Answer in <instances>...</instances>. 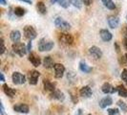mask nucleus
<instances>
[{"mask_svg":"<svg viewBox=\"0 0 127 115\" xmlns=\"http://www.w3.org/2000/svg\"><path fill=\"white\" fill-rule=\"evenodd\" d=\"M54 47V42L52 40H46L45 38H41L38 42V50L40 52L50 51Z\"/></svg>","mask_w":127,"mask_h":115,"instance_id":"f257e3e1","label":"nucleus"},{"mask_svg":"<svg viewBox=\"0 0 127 115\" xmlns=\"http://www.w3.org/2000/svg\"><path fill=\"white\" fill-rule=\"evenodd\" d=\"M13 50L15 54H17L20 57H23L27 53V51H28V49L25 46V44L22 43V42H15V43H13Z\"/></svg>","mask_w":127,"mask_h":115,"instance_id":"f03ea898","label":"nucleus"},{"mask_svg":"<svg viewBox=\"0 0 127 115\" xmlns=\"http://www.w3.org/2000/svg\"><path fill=\"white\" fill-rule=\"evenodd\" d=\"M55 24L57 27L58 28H60L61 30H64V31H67V30H69L71 28V24L69 22H67V21H65L62 17H60V16H58L57 18L55 19Z\"/></svg>","mask_w":127,"mask_h":115,"instance_id":"7ed1b4c3","label":"nucleus"},{"mask_svg":"<svg viewBox=\"0 0 127 115\" xmlns=\"http://www.w3.org/2000/svg\"><path fill=\"white\" fill-rule=\"evenodd\" d=\"M24 35H25V37L28 39L32 40V39H34L36 38L37 34H36V31L34 30V28L32 26L27 25L24 27Z\"/></svg>","mask_w":127,"mask_h":115,"instance_id":"20e7f679","label":"nucleus"},{"mask_svg":"<svg viewBox=\"0 0 127 115\" xmlns=\"http://www.w3.org/2000/svg\"><path fill=\"white\" fill-rule=\"evenodd\" d=\"M12 79L14 84H23L26 82V77L19 72H13Z\"/></svg>","mask_w":127,"mask_h":115,"instance_id":"39448f33","label":"nucleus"},{"mask_svg":"<svg viewBox=\"0 0 127 115\" xmlns=\"http://www.w3.org/2000/svg\"><path fill=\"white\" fill-rule=\"evenodd\" d=\"M59 41L60 42H62L63 44H66V45H70L73 43V41H74V38L73 37L71 36L70 34H66V33H62V34H60L59 35Z\"/></svg>","mask_w":127,"mask_h":115,"instance_id":"423d86ee","label":"nucleus"},{"mask_svg":"<svg viewBox=\"0 0 127 115\" xmlns=\"http://www.w3.org/2000/svg\"><path fill=\"white\" fill-rule=\"evenodd\" d=\"M40 76V73L36 70H31L29 72V83L30 84H32V85H35L37 83L38 78Z\"/></svg>","mask_w":127,"mask_h":115,"instance_id":"0eeeda50","label":"nucleus"},{"mask_svg":"<svg viewBox=\"0 0 127 115\" xmlns=\"http://www.w3.org/2000/svg\"><path fill=\"white\" fill-rule=\"evenodd\" d=\"M54 69H55V76L57 79H60L62 78L64 75V72H65V67H64L63 64L61 63H56L54 66Z\"/></svg>","mask_w":127,"mask_h":115,"instance_id":"6e6552de","label":"nucleus"},{"mask_svg":"<svg viewBox=\"0 0 127 115\" xmlns=\"http://www.w3.org/2000/svg\"><path fill=\"white\" fill-rule=\"evenodd\" d=\"M89 53L90 55H92L93 57L98 59L102 57V51L100 50V48H98L97 46H92L89 48Z\"/></svg>","mask_w":127,"mask_h":115,"instance_id":"1a4fd4ad","label":"nucleus"},{"mask_svg":"<svg viewBox=\"0 0 127 115\" xmlns=\"http://www.w3.org/2000/svg\"><path fill=\"white\" fill-rule=\"evenodd\" d=\"M13 110L16 111V112H19V113H29V107L25 105V104H17L15 106H13Z\"/></svg>","mask_w":127,"mask_h":115,"instance_id":"9d476101","label":"nucleus"},{"mask_svg":"<svg viewBox=\"0 0 127 115\" xmlns=\"http://www.w3.org/2000/svg\"><path fill=\"white\" fill-rule=\"evenodd\" d=\"M109 26L112 28V29H116L118 28V26L120 24V18L117 16V15H110L107 18Z\"/></svg>","mask_w":127,"mask_h":115,"instance_id":"9b49d317","label":"nucleus"},{"mask_svg":"<svg viewBox=\"0 0 127 115\" xmlns=\"http://www.w3.org/2000/svg\"><path fill=\"white\" fill-rule=\"evenodd\" d=\"M112 104H113V99L110 96H107V97H104L103 99H101L99 101V107L101 109H106L107 107L111 106Z\"/></svg>","mask_w":127,"mask_h":115,"instance_id":"f8f14e48","label":"nucleus"},{"mask_svg":"<svg viewBox=\"0 0 127 115\" xmlns=\"http://www.w3.org/2000/svg\"><path fill=\"white\" fill-rule=\"evenodd\" d=\"M101 90L103 93L109 94V93H115V92L117 91V88H115L114 86H112L109 83H105L102 84Z\"/></svg>","mask_w":127,"mask_h":115,"instance_id":"ddd939ff","label":"nucleus"},{"mask_svg":"<svg viewBox=\"0 0 127 115\" xmlns=\"http://www.w3.org/2000/svg\"><path fill=\"white\" fill-rule=\"evenodd\" d=\"M29 60L32 62V64L33 66H35V67H37L40 65L41 63V59H40V58L36 56L34 53H31L30 55H29Z\"/></svg>","mask_w":127,"mask_h":115,"instance_id":"4468645a","label":"nucleus"},{"mask_svg":"<svg viewBox=\"0 0 127 115\" xmlns=\"http://www.w3.org/2000/svg\"><path fill=\"white\" fill-rule=\"evenodd\" d=\"M79 94H80V96L84 97V98H89V97L92 96L93 92H92V89L90 88V86L85 85V86H83V87L80 88V90H79Z\"/></svg>","mask_w":127,"mask_h":115,"instance_id":"2eb2a0df","label":"nucleus"},{"mask_svg":"<svg viewBox=\"0 0 127 115\" xmlns=\"http://www.w3.org/2000/svg\"><path fill=\"white\" fill-rule=\"evenodd\" d=\"M99 35H100V38H102V40L104 41H110L112 39V34L109 32L107 29H101L99 31Z\"/></svg>","mask_w":127,"mask_h":115,"instance_id":"dca6fc26","label":"nucleus"},{"mask_svg":"<svg viewBox=\"0 0 127 115\" xmlns=\"http://www.w3.org/2000/svg\"><path fill=\"white\" fill-rule=\"evenodd\" d=\"M10 38L12 39V41H13L14 43L15 42H19L20 38H21V34L18 30H13L11 34H10Z\"/></svg>","mask_w":127,"mask_h":115,"instance_id":"f3484780","label":"nucleus"},{"mask_svg":"<svg viewBox=\"0 0 127 115\" xmlns=\"http://www.w3.org/2000/svg\"><path fill=\"white\" fill-rule=\"evenodd\" d=\"M43 84H44V89L47 90V91L53 92V91L56 90V84L51 83L49 80H44L43 81Z\"/></svg>","mask_w":127,"mask_h":115,"instance_id":"a211bd4d","label":"nucleus"},{"mask_svg":"<svg viewBox=\"0 0 127 115\" xmlns=\"http://www.w3.org/2000/svg\"><path fill=\"white\" fill-rule=\"evenodd\" d=\"M3 91L5 92V94L8 95L9 97H13V96L15 95V93H16V91L12 88V87H10L8 84H3Z\"/></svg>","mask_w":127,"mask_h":115,"instance_id":"6ab92c4d","label":"nucleus"},{"mask_svg":"<svg viewBox=\"0 0 127 115\" xmlns=\"http://www.w3.org/2000/svg\"><path fill=\"white\" fill-rule=\"evenodd\" d=\"M43 65H44L45 68H52L55 66V63H54V60L50 56H47V57L44 58L43 59Z\"/></svg>","mask_w":127,"mask_h":115,"instance_id":"aec40b11","label":"nucleus"},{"mask_svg":"<svg viewBox=\"0 0 127 115\" xmlns=\"http://www.w3.org/2000/svg\"><path fill=\"white\" fill-rule=\"evenodd\" d=\"M51 96L52 98H54V99H57L58 101H63L64 100V94L60 91V90H55V91H53L51 93Z\"/></svg>","mask_w":127,"mask_h":115,"instance_id":"412c9836","label":"nucleus"},{"mask_svg":"<svg viewBox=\"0 0 127 115\" xmlns=\"http://www.w3.org/2000/svg\"><path fill=\"white\" fill-rule=\"evenodd\" d=\"M36 8H37V11L41 13V14H45V13H47L46 6H45V4L42 2V1H39V2H37V4H36Z\"/></svg>","mask_w":127,"mask_h":115,"instance_id":"4be33fe9","label":"nucleus"},{"mask_svg":"<svg viewBox=\"0 0 127 115\" xmlns=\"http://www.w3.org/2000/svg\"><path fill=\"white\" fill-rule=\"evenodd\" d=\"M102 3L104 4V6L106 7L109 10H115L116 9V5L113 2V0H101Z\"/></svg>","mask_w":127,"mask_h":115,"instance_id":"5701e85b","label":"nucleus"},{"mask_svg":"<svg viewBox=\"0 0 127 115\" xmlns=\"http://www.w3.org/2000/svg\"><path fill=\"white\" fill-rule=\"evenodd\" d=\"M117 91L119 93V95L123 97V98H126L127 97V89L123 86V85H119L117 87Z\"/></svg>","mask_w":127,"mask_h":115,"instance_id":"b1692460","label":"nucleus"},{"mask_svg":"<svg viewBox=\"0 0 127 115\" xmlns=\"http://www.w3.org/2000/svg\"><path fill=\"white\" fill-rule=\"evenodd\" d=\"M79 68H80V70L82 71V72H84V73H90V72L92 71V68L89 67L87 64L85 63V62H83V61L79 63Z\"/></svg>","mask_w":127,"mask_h":115,"instance_id":"393cba45","label":"nucleus"},{"mask_svg":"<svg viewBox=\"0 0 127 115\" xmlns=\"http://www.w3.org/2000/svg\"><path fill=\"white\" fill-rule=\"evenodd\" d=\"M14 14L16 15V16H23L24 14H25V9H23V8H21V7H16L15 9H14Z\"/></svg>","mask_w":127,"mask_h":115,"instance_id":"a878e982","label":"nucleus"},{"mask_svg":"<svg viewBox=\"0 0 127 115\" xmlns=\"http://www.w3.org/2000/svg\"><path fill=\"white\" fill-rule=\"evenodd\" d=\"M118 106L120 107V109H121L122 111L127 112V106L124 102H122V101H119V102H118Z\"/></svg>","mask_w":127,"mask_h":115,"instance_id":"bb28decb","label":"nucleus"},{"mask_svg":"<svg viewBox=\"0 0 127 115\" xmlns=\"http://www.w3.org/2000/svg\"><path fill=\"white\" fill-rule=\"evenodd\" d=\"M70 2L76 8H78V9L81 8V0H70Z\"/></svg>","mask_w":127,"mask_h":115,"instance_id":"cd10ccee","label":"nucleus"},{"mask_svg":"<svg viewBox=\"0 0 127 115\" xmlns=\"http://www.w3.org/2000/svg\"><path fill=\"white\" fill-rule=\"evenodd\" d=\"M109 115H119L120 114V110L118 109H109L108 110Z\"/></svg>","mask_w":127,"mask_h":115,"instance_id":"c85d7f7f","label":"nucleus"},{"mask_svg":"<svg viewBox=\"0 0 127 115\" xmlns=\"http://www.w3.org/2000/svg\"><path fill=\"white\" fill-rule=\"evenodd\" d=\"M121 80L127 84V69H123L121 72Z\"/></svg>","mask_w":127,"mask_h":115,"instance_id":"c756f323","label":"nucleus"},{"mask_svg":"<svg viewBox=\"0 0 127 115\" xmlns=\"http://www.w3.org/2000/svg\"><path fill=\"white\" fill-rule=\"evenodd\" d=\"M59 5L64 7V8H67V7L69 6V0H61L59 2Z\"/></svg>","mask_w":127,"mask_h":115,"instance_id":"7c9ffc66","label":"nucleus"},{"mask_svg":"<svg viewBox=\"0 0 127 115\" xmlns=\"http://www.w3.org/2000/svg\"><path fill=\"white\" fill-rule=\"evenodd\" d=\"M122 34H123V38L127 39V27L124 26L123 29H122Z\"/></svg>","mask_w":127,"mask_h":115,"instance_id":"2f4dec72","label":"nucleus"},{"mask_svg":"<svg viewBox=\"0 0 127 115\" xmlns=\"http://www.w3.org/2000/svg\"><path fill=\"white\" fill-rule=\"evenodd\" d=\"M1 45H2V48H1V52H0V54H3L4 52H5V45H4V39L3 38H1Z\"/></svg>","mask_w":127,"mask_h":115,"instance_id":"473e14b6","label":"nucleus"},{"mask_svg":"<svg viewBox=\"0 0 127 115\" xmlns=\"http://www.w3.org/2000/svg\"><path fill=\"white\" fill-rule=\"evenodd\" d=\"M83 3L86 5V6H89V5H91L92 4V0H82Z\"/></svg>","mask_w":127,"mask_h":115,"instance_id":"72a5a7b5","label":"nucleus"},{"mask_svg":"<svg viewBox=\"0 0 127 115\" xmlns=\"http://www.w3.org/2000/svg\"><path fill=\"white\" fill-rule=\"evenodd\" d=\"M123 46L127 50V39H125V38H123Z\"/></svg>","mask_w":127,"mask_h":115,"instance_id":"f704fd0d","label":"nucleus"},{"mask_svg":"<svg viewBox=\"0 0 127 115\" xmlns=\"http://www.w3.org/2000/svg\"><path fill=\"white\" fill-rule=\"evenodd\" d=\"M31 48H32V42L30 41V42L28 43V47H27V49H28V51H31Z\"/></svg>","mask_w":127,"mask_h":115,"instance_id":"c9c22d12","label":"nucleus"},{"mask_svg":"<svg viewBox=\"0 0 127 115\" xmlns=\"http://www.w3.org/2000/svg\"><path fill=\"white\" fill-rule=\"evenodd\" d=\"M0 4H2V5H6L7 4L6 0H0Z\"/></svg>","mask_w":127,"mask_h":115,"instance_id":"e433bc0d","label":"nucleus"},{"mask_svg":"<svg viewBox=\"0 0 127 115\" xmlns=\"http://www.w3.org/2000/svg\"><path fill=\"white\" fill-rule=\"evenodd\" d=\"M20 1H23V2H26V3L32 4V0H20Z\"/></svg>","mask_w":127,"mask_h":115,"instance_id":"4c0bfd02","label":"nucleus"},{"mask_svg":"<svg viewBox=\"0 0 127 115\" xmlns=\"http://www.w3.org/2000/svg\"><path fill=\"white\" fill-rule=\"evenodd\" d=\"M0 76H1V81H2V82H4V81H5V78H4L3 73H1V74H0Z\"/></svg>","mask_w":127,"mask_h":115,"instance_id":"58836bf2","label":"nucleus"},{"mask_svg":"<svg viewBox=\"0 0 127 115\" xmlns=\"http://www.w3.org/2000/svg\"><path fill=\"white\" fill-rule=\"evenodd\" d=\"M60 1H61V0H51L52 3H56V2H58V3H59Z\"/></svg>","mask_w":127,"mask_h":115,"instance_id":"ea45409f","label":"nucleus"},{"mask_svg":"<svg viewBox=\"0 0 127 115\" xmlns=\"http://www.w3.org/2000/svg\"><path fill=\"white\" fill-rule=\"evenodd\" d=\"M125 58H126V60H127V54L125 55Z\"/></svg>","mask_w":127,"mask_h":115,"instance_id":"a19ab883","label":"nucleus"},{"mask_svg":"<svg viewBox=\"0 0 127 115\" xmlns=\"http://www.w3.org/2000/svg\"><path fill=\"white\" fill-rule=\"evenodd\" d=\"M88 115H92V114H88Z\"/></svg>","mask_w":127,"mask_h":115,"instance_id":"79ce46f5","label":"nucleus"},{"mask_svg":"<svg viewBox=\"0 0 127 115\" xmlns=\"http://www.w3.org/2000/svg\"><path fill=\"white\" fill-rule=\"evenodd\" d=\"M126 18H127V16H126Z\"/></svg>","mask_w":127,"mask_h":115,"instance_id":"37998d69","label":"nucleus"}]
</instances>
